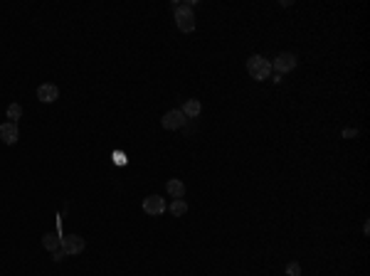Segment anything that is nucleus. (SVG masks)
<instances>
[{"instance_id":"obj_9","label":"nucleus","mask_w":370,"mask_h":276,"mask_svg":"<svg viewBox=\"0 0 370 276\" xmlns=\"http://www.w3.org/2000/svg\"><path fill=\"white\" fill-rule=\"evenodd\" d=\"M185 114V118H198L200 116V111H203V104L198 101V99H188L183 104V109H180Z\"/></svg>"},{"instance_id":"obj_2","label":"nucleus","mask_w":370,"mask_h":276,"mask_svg":"<svg viewBox=\"0 0 370 276\" xmlns=\"http://www.w3.org/2000/svg\"><path fill=\"white\" fill-rule=\"evenodd\" d=\"M247 72H250V77L257 79V82L269 79V77H272V62L264 59L262 54H252V57L247 59Z\"/></svg>"},{"instance_id":"obj_7","label":"nucleus","mask_w":370,"mask_h":276,"mask_svg":"<svg viewBox=\"0 0 370 276\" xmlns=\"http://www.w3.org/2000/svg\"><path fill=\"white\" fill-rule=\"evenodd\" d=\"M18 138H20L18 123H13V121H5V123H0V141H3L5 146H13V143H18Z\"/></svg>"},{"instance_id":"obj_1","label":"nucleus","mask_w":370,"mask_h":276,"mask_svg":"<svg viewBox=\"0 0 370 276\" xmlns=\"http://www.w3.org/2000/svg\"><path fill=\"white\" fill-rule=\"evenodd\" d=\"M193 5H195V0L183 3V5L175 8V25H178L180 32H193V30H195V13H193Z\"/></svg>"},{"instance_id":"obj_8","label":"nucleus","mask_w":370,"mask_h":276,"mask_svg":"<svg viewBox=\"0 0 370 276\" xmlns=\"http://www.w3.org/2000/svg\"><path fill=\"white\" fill-rule=\"evenodd\" d=\"M37 99H40L42 104H52V101H57V99H59V87L52 84V82L40 84V87H37Z\"/></svg>"},{"instance_id":"obj_10","label":"nucleus","mask_w":370,"mask_h":276,"mask_svg":"<svg viewBox=\"0 0 370 276\" xmlns=\"http://www.w3.org/2000/svg\"><path fill=\"white\" fill-rule=\"evenodd\" d=\"M59 244H62V237H59V234H54V232H47L45 237H42V247H45L47 252H57V249H59Z\"/></svg>"},{"instance_id":"obj_5","label":"nucleus","mask_w":370,"mask_h":276,"mask_svg":"<svg viewBox=\"0 0 370 276\" xmlns=\"http://www.w3.org/2000/svg\"><path fill=\"white\" fill-rule=\"evenodd\" d=\"M185 114L180 111V109H173V111H168V114L161 118V126L165 128V131H178V128H183L185 126Z\"/></svg>"},{"instance_id":"obj_3","label":"nucleus","mask_w":370,"mask_h":276,"mask_svg":"<svg viewBox=\"0 0 370 276\" xmlns=\"http://www.w3.org/2000/svg\"><path fill=\"white\" fill-rule=\"evenodd\" d=\"M296 64H299L296 54H291V52H281V54H277V59H274V64H272V72H277V74H286V72L296 69Z\"/></svg>"},{"instance_id":"obj_12","label":"nucleus","mask_w":370,"mask_h":276,"mask_svg":"<svg viewBox=\"0 0 370 276\" xmlns=\"http://www.w3.org/2000/svg\"><path fill=\"white\" fill-rule=\"evenodd\" d=\"M8 118H10V121H13V123H18V118H20V116H23V109H20V104H10V106H8Z\"/></svg>"},{"instance_id":"obj_11","label":"nucleus","mask_w":370,"mask_h":276,"mask_svg":"<svg viewBox=\"0 0 370 276\" xmlns=\"http://www.w3.org/2000/svg\"><path fill=\"white\" fill-rule=\"evenodd\" d=\"M165 190H168V195L175 197V200H183L185 197V185L180 183V180H168V183H165Z\"/></svg>"},{"instance_id":"obj_4","label":"nucleus","mask_w":370,"mask_h":276,"mask_svg":"<svg viewBox=\"0 0 370 276\" xmlns=\"http://www.w3.org/2000/svg\"><path fill=\"white\" fill-rule=\"evenodd\" d=\"M84 239L79 237V234H67V237H62V244H59V249L65 256H70V254H82L84 252Z\"/></svg>"},{"instance_id":"obj_14","label":"nucleus","mask_w":370,"mask_h":276,"mask_svg":"<svg viewBox=\"0 0 370 276\" xmlns=\"http://www.w3.org/2000/svg\"><path fill=\"white\" fill-rule=\"evenodd\" d=\"M286 274H289V276H301V266L296 264V261L286 264Z\"/></svg>"},{"instance_id":"obj_6","label":"nucleus","mask_w":370,"mask_h":276,"mask_svg":"<svg viewBox=\"0 0 370 276\" xmlns=\"http://www.w3.org/2000/svg\"><path fill=\"white\" fill-rule=\"evenodd\" d=\"M143 212L151 215V217H158V215L165 212V200L158 197V195H148V197L143 200Z\"/></svg>"},{"instance_id":"obj_16","label":"nucleus","mask_w":370,"mask_h":276,"mask_svg":"<svg viewBox=\"0 0 370 276\" xmlns=\"http://www.w3.org/2000/svg\"><path fill=\"white\" fill-rule=\"evenodd\" d=\"M114 161L124 165V163H126V156H124V153H114Z\"/></svg>"},{"instance_id":"obj_13","label":"nucleus","mask_w":370,"mask_h":276,"mask_svg":"<svg viewBox=\"0 0 370 276\" xmlns=\"http://www.w3.org/2000/svg\"><path fill=\"white\" fill-rule=\"evenodd\" d=\"M170 212H173L175 217H183L185 212H188V202H185V200H175V202L170 205Z\"/></svg>"},{"instance_id":"obj_15","label":"nucleus","mask_w":370,"mask_h":276,"mask_svg":"<svg viewBox=\"0 0 370 276\" xmlns=\"http://www.w3.org/2000/svg\"><path fill=\"white\" fill-rule=\"evenodd\" d=\"M358 136V128H346L343 131V138H355Z\"/></svg>"}]
</instances>
